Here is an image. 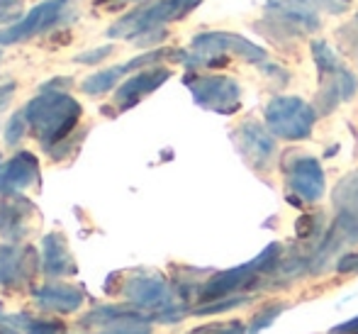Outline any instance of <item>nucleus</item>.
I'll list each match as a JSON object with an SVG mask.
<instances>
[{"mask_svg":"<svg viewBox=\"0 0 358 334\" xmlns=\"http://www.w3.org/2000/svg\"><path fill=\"white\" fill-rule=\"evenodd\" d=\"M42 271L49 278H62L76 273V261L62 235H47L42 239Z\"/></svg>","mask_w":358,"mask_h":334,"instance_id":"f3484780","label":"nucleus"},{"mask_svg":"<svg viewBox=\"0 0 358 334\" xmlns=\"http://www.w3.org/2000/svg\"><path fill=\"white\" fill-rule=\"evenodd\" d=\"M98 5H103V3H113V0H95ZM115 3H129V0H115Z\"/></svg>","mask_w":358,"mask_h":334,"instance_id":"473e14b6","label":"nucleus"},{"mask_svg":"<svg viewBox=\"0 0 358 334\" xmlns=\"http://www.w3.org/2000/svg\"><path fill=\"white\" fill-rule=\"evenodd\" d=\"M0 57H3V54H0Z\"/></svg>","mask_w":358,"mask_h":334,"instance_id":"f704fd0d","label":"nucleus"},{"mask_svg":"<svg viewBox=\"0 0 358 334\" xmlns=\"http://www.w3.org/2000/svg\"><path fill=\"white\" fill-rule=\"evenodd\" d=\"M0 334H15L13 330H3V332H0Z\"/></svg>","mask_w":358,"mask_h":334,"instance_id":"72a5a7b5","label":"nucleus"},{"mask_svg":"<svg viewBox=\"0 0 358 334\" xmlns=\"http://www.w3.org/2000/svg\"><path fill=\"white\" fill-rule=\"evenodd\" d=\"M166 54H171L169 49H154V52L139 54V57L129 59V62H124V64H117V67H113V69H103V71H98V74H90L88 78L80 83V88H83V93H88V95H103V93H108V90H113L129 71L144 69V67H156V62H161Z\"/></svg>","mask_w":358,"mask_h":334,"instance_id":"9d476101","label":"nucleus"},{"mask_svg":"<svg viewBox=\"0 0 358 334\" xmlns=\"http://www.w3.org/2000/svg\"><path fill=\"white\" fill-rule=\"evenodd\" d=\"M317 110L295 95H278L266 108V127L278 139L300 141L312 134Z\"/></svg>","mask_w":358,"mask_h":334,"instance_id":"39448f33","label":"nucleus"},{"mask_svg":"<svg viewBox=\"0 0 358 334\" xmlns=\"http://www.w3.org/2000/svg\"><path fill=\"white\" fill-rule=\"evenodd\" d=\"M285 176L287 186L292 193H297V198L305 202H317L324 195L327 181L322 164L315 156H295L290 164H285Z\"/></svg>","mask_w":358,"mask_h":334,"instance_id":"6e6552de","label":"nucleus"},{"mask_svg":"<svg viewBox=\"0 0 358 334\" xmlns=\"http://www.w3.org/2000/svg\"><path fill=\"white\" fill-rule=\"evenodd\" d=\"M334 202L339 212H346V215L358 220V171L341 179V183L334 190Z\"/></svg>","mask_w":358,"mask_h":334,"instance_id":"a211bd4d","label":"nucleus"},{"mask_svg":"<svg viewBox=\"0 0 358 334\" xmlns=\"http://www.w3.org/2000/svg\"><path fill=\"white\" fill-rule=\"evenodd\" d=\"M185 85L193 93V100L205 110L220 115H231L241 105V88L234 78L217 74H193L185 76Z\"/></svg>","mask_w":358,"mask_h":334,"instance_id":"423d86ee","label":"nucleus"},{"mask_svg":"<svg viewBox=\"0 0 358 334\" xmlns=\"http://www.w3.org/2000/svg\"><path fill=\"white\" fill-rule=\"evenodd\" d=\"M217 330H220V327H203V330H195L190 334H217Z\"/></svg>","mask_w":358,"mask_h":334,"instance_id":"2f4dec72","label":"nucleus"},{"mask_svg":"<svg viewBox=\"0 0 358 334\" xmlns=\"http://www.w3.org/2000/svg\"><path fill=\"white\" fill-rule=\"evenodd\" d=\"M34 205L22 195H5L0 202V235L10 242H20L29 232Z\"/></svg>","mask_w":358,"mask_h":334,"instance_id":"dca6fc26","label":"nucleus"},{"mask_svg":"<svg viewBox=\"0 0 358 334\" xmlns=\"http://www.w3.org/2000/svg\"><path fill=\"white\" fill-rule=\"evenodd\" d=\"M113 54V47H98V49H90V52H83L80 57H76L78 64H98L103 59H108Z\"/></svg>","mask_w":358,"mask_h":334,"instance_id":"a878e982","label":"nucleus"},{"mask_svg":"<svg viewBox=\"0 0 358 334\" xmlns=\"http://www.w3.org/2000/svg\"><path fill=\"white\" fill-rule=\"evenodd\" d=\"M37 251L32 246L20 244H0V286L3 288H22L37 273Z\"/></svg>","mask_w":358,"mask_h":334,"instance_id":"1a4fd4ad","label":"nucleus"},{"mask_svg":"<svg viewBox=\"0 0 358 334\" xmlns=\"http://www.w3.org/2000/svg\"><path fill=\"white\" fill-rule=\"evenodd\" d=\"M39 181V161L32 151H17L0 166V195H20Z\"/></svg>","mask_w":358,"mask_h":334,"instance_id":"9b49d317","label":"nucleus"},{"mask_svg":"<svg viewBox=\"0 0 358 334\" xmlns=\"http://www.w3.org/2000/svg\"><path fill=\"white\" fill-rule=\"evenodd\" d=\"M336 37H339V42H341V49H344L346 54H351L354 59H358V13L336 32Z\"/></svg>","mask_w":358,"mask_h":334,"instance_id":"6ab92c4d","label":"nucleus"},{"mask_svg":"<svg viewBox=\"0 0 358 334\" xmlns=\"http://www.w3.org/2000/svg\"><path fill=\"white\" fill-rule=\"evenodd\" d=\"M336 271L339 273H358V254H346L336 261Z\"/></svg>","mask_w":358,"mask_h":334,"instance_id":"bb28decb","label":"nucleus"},{"mask_svg":"<svg viewBox=\"0 0 358 334\" xmlns=\"http://www.w3.org/2000/svg\"><path fill=\"white\" fill-rule=\"evenodd\" d=\"M236 141L244 159L256 169H266L275 156V139L271 130L261 127L259 123H244L236 130Z\"/></svg>","mask_w":358,"mask_h":334,"instance_id":"ddd939ff","label":"nucleus"},{"mask_svg":"<svg viewBox=\"0 0 358 334\" xmlns=\"http://www.w3.org/2000/svg\"><path fill=\"white\" fill-rule=\"evenodd\" d=\"M22 113L39 144L49 151L73 132L83 108L66 90H42L24 105Z\"/></svg>","mask_w":358,"mask_h":334,"instance_id":"f257e3e1","label":"nucleus"},{"mask_svg":"<svg viewBox=\"0 0 358 334\" xmlns=\"http://www.w3.org/2000/svg\"><path fill=\"white\" fill-rule=\"evenodd\" d=\"M256 276H259V271H256L251 261L249 264L227 268V271H222V273H215L210 281H205L203 286L198 288V295L203 302H213V300H220V298L234 295L241 288L249 286Z\"/></svg>","mask_w":358,"mask_h":334,"instance_id":"4468645a","label":"nucleus"},{"mask_svg":"<svg viewBox=\"0 0 358 334\" xmlns=\"http://www.w3.org/2000/svg\"><path fill=\"white\" fill-rule=\"evenodd\" d=\"M283 310H285L283 302H280V305H268V307H264V310H261L259 315L254 317V325H251L249 334H259L261 330H266V327H271V322H273L275 317H278Z\"/></svg>","mask_w":358,"mask_h":334,"instance_id":"5701e85b","label":"nucleus"},{"mask_svg":"<svg viewBox=\"0 0 358 334\" xmlns=\"http://www.w3.org/2000/svg\"><path fill=\"white\" fill-rule=\"evenodd\" d=\"M249 300V295H227L220 298V300H213L210 305H203L195 310V315H217V312H227V310H234V307L244 305Z\"/></svg>","mask_w":358,"mask_h":334,"instance_id":"aec40b11","label":"nucleus"},{"mask_svg":"<svg viewBox=\"0 0 358 334\" xmlns=\"http://www.w3.org/2000/svg\"><path fill=\"white\" fill-rule=\"evenodd\" d=\"M27 118H24V113L20 110L17 115H13L10 118V123H8V127H5V141H8L10 146L13 144H17L20 139L24 137V132H27Z\"/></svg>","mask_w":358,"mask_h":334,"instance_id":"4be33fe9","label":"nucleus"},{"mask_svg":"<svg viewBox=\"0 0 358 334\" xmlns=\"http://www.w3.org/2000/svg\"><path fill=\"white\" fill-rule=\"evenodd\" d=\"M176 62L185 64L188 69L217 67L224 64L227 57H239L249 64H266V52L259 44L249 42L246 37L231 32H203L193 37L190 52H173Z\"/></svg>","mask_w":358,"mask_h":334,"instance_id":"f03ea898","label":"nucleus"},{"mask_svg":"<svg viewBox=\"0 0 358 334\" xmlns=\"http://www.w3.org/2000/svg\"><path fill=\"white\" fill-rule=\"evenodd\" d=\"M217 334H244V327L239 325V322H234V325H227V327H220Z\"/></svg>","mask_w":358,"mask_h":334,"instance_id":"7c9ffc66","label":"nucleus"},{"mask_svg":"<svg viewBox=\"0 0 358 334\" xmlns=\"http://www.w3.org/2000/svg\"><path fill=\"white\" fill-rule=\"evenodd\" d=\"M169 78H171V71L164 67H149L139 71L132 78L124 81L122 85H117V90H115V105L120 110L134 108L139 100L146 98L149 93H154L156 88H161Z\"/></svg>","mask_w":358,"mask_h":334,"instance_id":"f8f14e48","label":"nucleus"},{"mask_svg":"<svg viewBox=\"0 0 358 334\" xmlns=\"http://www.w3.org/2000/svg\"><path fill=\"white\" fill-rule=\"evenodd\" d=\"M278 259H280V246L278 244H271L266 246L264 251H261L259 256H256L251 264L259 273H266V271H273V268H278Z\"/></svg>","mask_w":358,"mask_h":334,"instance_id":"412c9836","label":"nucleus"},{"mask_svg":"<svg viewBox=\"0 0 358 334\" xmlns=\"http://www.w3.org/2000/svg\"><path fill=\"white\" fill-rule=\"evenodd\" d=\"M124 300L132 307L146 312L151 320L173 325L185 315L180 302L176 300V293L159 273H134L122 286Z\"/></svg>","mask_w":358,"mask_h":334,"instance_id":"7ed1b4c3","label":"nucleus"},{"mask_svg":"<svg viewBox=\"0 0 358 334\" xmlns=\"http://www.w3.org/2000/svg\"><path fill=\"white\" fill-rule=\"evenodd\" d=\"M66 8H69V0H44V3L34 5L22 20L0 29V44L27 42V39L39 37V34L49 32V29H57L66 20L69 15Z\"/></svg>","mask_w":358,"mask_h":334,"instance_id":"0eeeda50","label":"nucleus"},{"mask_svg":"<svg viewBox=\"0 0 358 334\" xmlns=\"http://www.w3.org/2000/svg\"><path fill=\"white\" fill-rule=\"evenodd\" d=\"M200 3H203V0H178V13H180V18H185V15H188L190 10L198 8Z\"/></svg>","mask_w":358,"mask_h":334,"instance_id":"c85d7f7f","label":"nucleus"},{"mask_svg":"<svg viewBox=\"0 0 358 334\" xmlns=\"http://www.w3.org/2000/svg\"><path fill=\"white\" fill-rule=\"evenodd\" d=\"M32 298L42 310L59 312V315H71L85 302V295L78 286H69V283H44V286L34 288Z\"/></svg>","mask_w":358,"mask_h":334,"instance_id":"2eb2a0df","label":"nucleus"},{"mask_svg":"<svg viewBox=\"0 0 358 334\" xmlns=\"http://www.w3.org/2000/svg\"><path fill=\"white\" fill-rule=\"evenodd\" d=\"M15 90H17V83H3V85H0V113H3V110L10 105Z\"/></svg>","mask_w":358,"mask_h":334,"instance_id":"cd10ccee","label":"nucleus"},{"mask_svg":"<svg viewBox=\"0 0 358 334\" xmlns=\"http://www.w3.org/2000/svg\"><path fill=\"white\" fill-rule=\"evenodd\" d=\"M312 57L320 69V93H317V115H329L344 100H351L358 90V76L339 62L336 52L327 42H312Z\"/></svg>","mask_w":358,"mask_h":334,"instance_id":"20e7f679","label":"nucleus"},{"mask_svg":"<svg viewBox=\"0 0 358 334\" xmlns=\"http://www.w3.org/2000/svg\"><path fill=\"white\" fill-rule=\"evenodd\" d=\"M317 225H320V215H302L295 222V232L300 239H310L317 235Z\"/></svg>","mask_w":358,"mask_h":334,"instance_id":"393cba45","label":"nucleus"},{"mask_svg":"<svg viewBox=\"0 0 358 334\" xmlns=\"http://www.w3.org/2000/svg\"><path fill=\"white\" fill-rule=\"evenodd\" d=\"M334 334H358V317H354V320H349L346 325L336 327Z\"/></svg>","mask_w":358,"mask_h":334,"instance_id":"c756f323","label":"nucleus"},{"mask_svg":"<svg viewBox=\"0 0 358 334\" xmlns=\"http://www.w3.org/2000/svg\"><path fill=\"white\" fill-rule=\"evenodd\" d=\"M27 334H66L64 322H44V320H29L24 322Z\"/></svg>","mask_w":358,"mask_h":334,"instance_id":"b1692460","label":"nucleus"}]
</instances>
